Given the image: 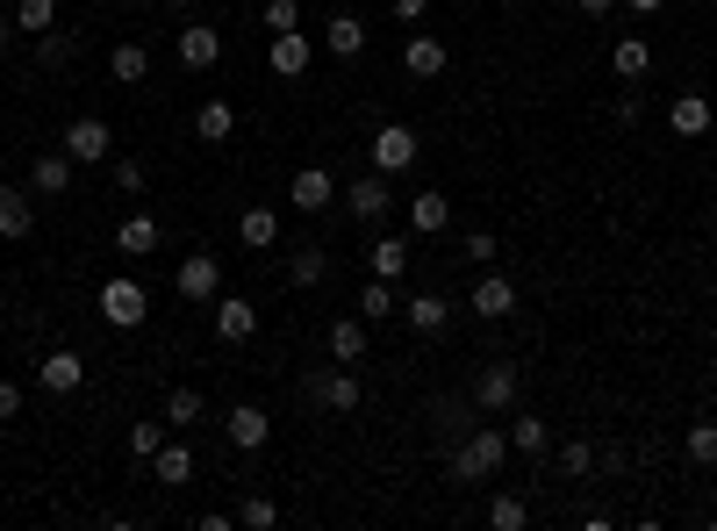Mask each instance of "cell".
<instances>
[{
  "instance_id": "cell-49",
  "label": "cell",
  "mask_w": 717,
  "mask_h": 531,
  "mask_svg": "<svg viewBox=\"0 0 717 531\" xmlns=\"http://www.w3.org/2000/svg\"><path fill=\"white\" fill-rule=\"evenodd\" d=\"M610 8H617V0H582V14H610Z\"/></svg>"
},
{
  "instance_id": "cell-7",
  "label": "cell",
  "mask_w": 717,
  "mask_h": 531,
  "mask_svg": "<svg viewBox=\"0 0 717 531\" xmlns=\"http://www.w3.org/2000/svg\"><path fill=\"white\" fill-rule=\"evenodd\" d=\"M373 165L380 173H409V165H417V130L409 123H380L373 130Z\"/></svg>"
},
{
  "instance_id": "cell-2",
  "label": "cell",
  "mask_w": 717,
  "mask_h": 531,
  "mask_svg": "<svg viewBox=\"0 0 717 531\" xmlns=\"http://www.w3.org/2000/svg\"><path fill=\"white\" fill-rule=\"evenodd\" d=\"M301 396H309L316 409H330V417H352L359 409V374L352 367H316V374H301Z\"/></svg>"
},
{
  "instance_id": "cell-36",
  "label": "cell",
  "mask_w": 717,
  "mask_h": 531,
  "mask_svg": "<svg viewBox=\"0 0 717 531\" xmlns=\"http://www.w3.org/2000/svg\"><path fill=\"white\" fill-rule=\"evenodd\" d=\"M359 316L373 324V316H395V280H366L359 287Z\"/></svg>"
},
{
  "instance_id": "cell-48",
  "label": "cell",
  "mask_w": 717,
  "mask_h": 531,
  "mask_svg": "<svg viewBox=\"0 0 717 531\" xmlns=\"http://www.w3.org/2000/svg\"><path fill=\"white\" fill-rule=\"evenodd\" d=\"M624 8H632V14H660V0H624Z\"/></svg>"
},
{
  "instance_id": "cell-23",
  "label": "cell",
  "mask_w": 717,
  "mask_h": 531,
  "mask_svg": "<svg viewBox=\"0 0 717 531\" xmlns=\"http://www.w3.org/2000/svg\"><path fill=\"white\" fill-rule=\"evenodd\" d=\"M29 187L37 194H72V151H43L37 173H29Z\"/></svg>"
},
{
  "instance_id": "cell-1",
  "label": "cell",
  "mask_w": 717,
  "mask_h": 531,
  "mask_svg": "<svg viewBox=\"0 0 717 531\" xmlns=\"http://www.w3.org/2000/svg\"><path fill=\"white\" fill-rule=\"evenodd\" d=\"M502 452H510V431H488V423H474V431L460 438V452H452V474H460V481H488L502 467Z\"/></svg>"
},
{
  "instance_id": "cell-29",
  "label": "cell",
  "mask_w": 717,
  "mask_h": 531,
  "mask_svg": "<svg viewBox=\"0 0 717 531\" xmlns=\"http://www.w3.org/2000/svg\"><path fill=\"white\" fill-rule=\"evenodd\" d=\"M667 123H675V136H704L710 130V101L704 94H682L675 109H667Z\"/></svg>"
},
{
  "instance_id": "cell-20",
  "label": "cell",
  "mask_w": 717,
  "mask_h": 531,
  "mask_svg": "<svg viewBox=\"0 0 717 531\" xmlns=\"http://www.w3.org/2000/svg\"><path fill=\"white\" fill-rule=\"evenodd\" d=\"M330 359H338V367H359L366 359V316H338V324H330Z\"/></svg>"
},
{
  "instance_id": "cell-14",
  "label": "cell",
  "mask_w": 717,
  "mask_h": 531,
  "mask_svg": "<svg viewBox=\"0 0 717 531\" xmlns=\"http://www.w3.org/2000/svg\"><path fill=\"white\" fill-rule=\"evenodd\" d=\"M324 43H330V58H359V51H366V22H359L352 8L324 14Z\"/></svg>"
},
{
  "instance_id": "cell-51",
  "label": "cell",
  "mask_w": 717,
  "mask_h": 531,
  "mask_svg": "<svg viewBox=\"0 0 717 531\" xmlns=\"http://www.w3.org/2000/svg\"><path fill=\"white\" fill-rule=\"evenodd\" d=\"M173 8H194V0H173Z\"/></svg>"
},
{
  "instance_id": "cell-45",
  "label": "cell",
  "mask_w": 717,
  "mask_h": 531,
  "mask_svg": "<svg viewBox=\"0 0 717 531\" xmlns=\"http://www.w3.org/2000/svg\"><path fill=\"white\" fill-rule=\"evenodd\" d=\"M646 115V101H638V86H624V101H617V123H638Z\"/></svg>"
},
{
  "instance_id": "cell-34",
  "label": "cell",
  "mask_w": 717,
  "mask_h": 531,
  "mask_svg": "<svg viewBox=\"0 0 717 531\" xmlns=\"http://www.w3.org/2000/svg\"><path fill=\"white\" fill-rule=\"evenodd\" d=\"M72 51H80V29H72V37H65V29H43V37H37V65H65Z\"/></svg>"
},
{
  "instance_id": "cell-47",
  "label": "cell",
  "mask_w": 717,
  "mask_h": 531,
  "mask_svg": "<svg viewBox=\"0 0 717 531\" xmlns=\"http://www.w3.org/2000/svg\"><path fill=\"white\" fill-rule=\"evenodd\" d=\"M395 14H402V22H423V8H431V0H388Z\"/></svg>"
},
{
  "instance_id": "cell-5",
  "label": "cell",
  "mask_w": 717,
  "mask_h": 531,
  "mask_svg": "<svg viewBox=\"0 0 717 531\" xmlns=\"http://www.w3.org/2000/svg\"><path fill=\"white\" fill-rule=\"evenodd\" d=\"M173 287H180V302H216V287H223V266H216V252H187L173 273Z\"/></svg>"
},
{
  "instance_id": "cell-52",
  "label": "cell",
  "mask_w": 717,
  "mask_h": 531,
  "mask_svg": "<svg viewBox=\"0 0 717 531\" xmlns=\"http://www.w3.org/2000/svg\"><path fill=\"white\" fill-rule=\"evenodd\" d=\"M710 330H717V309H710Z\"/></svg>"
},
{
  "instance_id": "cell-16",
  "label": "cell",
  "mask_w": 717,
  "mask_h": 531,
  "mask_svg": "<svg viewBox=\"0 0 717 531\" xmlns=\"http://www.w3.org/2000/svg\"><path fill=\"white\" fill-rule=\"evenodd\" d=\"M309 37H301V29H287V37H273V72H280V80H309Z\"/></svg>"
},
{
  "instance_id": "cell-53",
  "label": "cell",
  "mask_w": 717,
  "mask_h": 531,
  "mask_svg": "<svg viewBox=\"0 0 717 531\" xmlns=\"http://www.w3.org/2000/svg\"><path fill=\"white\" fill-rule=\"evenodd\" d=\"M0 353H8V338H0Z\"/></svg>"
},
{
  "instance_id": "cell-19",
  "label": "cell",
  "mask_w": 717,
  "mask_h": 531,
  "mask_svg": "<svg viewBox=\"0 0 717 531\" xmlns=\"http://www.w3.org/2000/svg\"><path fill=\"white\" fill-rule=\"evenodd\" d=\"M151 474H158L165 489H180V481H194V446H180V438H165V446L151 452Z\"/></svg>"
},
{
  "instance_id": "cell-9",
  "label": "cell",
  "mask_w": 717,
  "mask_h": 531,
  "mask_svg": "<svg viewBox=\"0 0 717 531\" xmlns=\"http://www.w3.org/2000/svg\"><path fill=\"white\" fill-rule=\"evenodd\" d=\"M388 202H395V194H388V173H380V165H373L366 180H352V187H345V208H352L359 223H380V216H388Z\"/></svg>"
},
{
  "instance_id": "cell-39",
  "label": "cell",
  "mask_w": 717,
  "mask_h": 531,
  "mask_svg": "<svg viewBox=\"0 0 717 531\" xmlns=\"http://www.w3.org/2000/svg\"><path fill=\"white\" fill-rule=\"evenodd\" d=\"M324 273H330V259H324V252H295V259H287V280H295V287H316Z\"/></svg>"
},
{
  "instance_id": "cell-25",
  "label": "cell",
  "mask_w": 717,
  "mask_h": 531,
  "mask_svg": "<svg viewBox=\"0 0 717 531\" xmlns=\"http://www.w3.org/2000/svg\"><path fill=\"white\" fill-rule=\"evenodd\" d=\"M29 194L22 187H0V245H14V237H29Z\"/></svg>"
},
{
  "instance_id": "cell-15",
  "label": "cell",
  "mask_w": 717,
  "mask_h": 531,
  "mask_svg": "<svg viewBox=\"0 0 717 531\" xmlns=\"http://www.w3.org/2000/svg\"><path fill=\"white\" fill-rule=\"evenodd\" d=\"M287 202H295L301 216H316V208H330V202H338V187H330V173H324V165H301V173H295V194H287Z\"/></svg>"
},
{
  "instance_id": "cell-8",
  "label": "cell",
  "mask_w": 717,
  "mask_h": 531,
  "mask_svg": "<svg viewBox=\"0 0 717 531\" xmlns=\"http://www.w3.org/2000/svg\"><path fill=\"white\" fill-rule=\"evenodd\" d=\"M452 65V51L438 37H423V29H409V43H402V72L409 80H438V72Z\"/></svg>"
},
{
  "instance_id": "cell-22",
  "label": "cell",
  "mask_w": 717,
  "mask_h": 531,
  "mask_svg": "<svg viewBox=\"0 0 717 531\" xmlns=\"http://www.w3.org/2000/svg\"><path fill=\"white\" fill-rule=\"evenodd\" d=\"M402 316L423 330V338H438V330L452 324V302H445V295H409V302H402Z\"/></svg>"
},
{
  "instance_id": "cell-30",
  "label": "cell",
  "mask_w": 717,
  "mask_h": 531,
  "mask_svg": "<svg viewBox=\"0 0 717 531\" xmlns=\"http://www.w3.org/2000/svg\"><path fill=\"white\" fill-rule=\"evenodd\" d=\"M109 72H115L122 86H136L151 72V51H144V43H115V51H109Z\"/></svg>"
},
{
  "instance_id": "cell-42",
  "label": "cell",
  "mask_w": 717,
  "mask_h": 531,
  "mask_svg": "<svg viewBox=\"0 0 717 531\" xmlns=\"http://www.w3.org/2000/svg\"><path fill=\"white\" fill-rule=\"evenodd\" d=\"M266 29H273V37L301 29V8H295V0H266Z\"/></svg>"
},
{
  "instance_id": "cell-3",
  "label": "cell",
  "mask_w": 717,
  "mask_h": 531,
  "mask_svg": "<svg viewBox=\"0 0 717 531\" xmlns=\"http://www.w3.org/2000/svg\"><path fill=\"white\" fill-rule=\"evenodd\" d=\"M65 151H72V165H101V159H115V130L101 123V115H72Z\"/></svg>"
},
{
  "instance_id": "cell-10",
  "label": "cell",
  "mask_w": 717,
  "mask_h": 531,
  "mask_svg": "<svg viewBox=\"0 0 717 531\" xmlns=\"http://www.w3.org/2000/svg\"><path fill=\"white\" fill-rule=\"evenodd\" d=\"M223 431H231V446H237V452H258V446L273 438V417H266L258 402H237L231 417H223Z\"/></svg>"
},
{
  "instance_id": "cell-41",
  "label": "cell",
  "mask_w": 717,
  "mask_h": 531,
  "mask_svg": "<svg viewBox=\"0 0 717 531\" xmlns=\"http://www.w3.org/2000/svg\"><path fill=\"white\" fill-rule=\"evenodd\" d=\"M588 467H596V446H588V438H567V446H560V474H588Z\"/></svg>"
},
{
  "instance_id": "cell-13",
  "label": "cell",
  "mask_w": 717,
  "mask_h": 531,
  "mask_svg": "<svg viewBox=\"0 0 717 531\" xmlns=\"http://www.w3.org/2000/svg\"><path fill=\"white\" fill-rule=\"evenodd\" d=\"M37 381L51 388V396H72V388L86 381V359H80V353H43V359H37Z\"/></svg>"
},
{
  "instance_id": "cell-27",
  "label": "cell",
  "mask_w": 717,
  "mask_h": 531,
  "mask_svg": "<svg viewBox=\"0 0 717 531\" xmlns=\"http://www.w3.org/2000/svg\"><path fill=\"white\" fill-rule=\"evenodd\" d=\"M366 259H373V280H402L409 245H402V237H373V245H366Z\"/></svg>"
},
{
  "instance_id": "cell-17",
  "label": "cell",
  "mask_w": 717,
  "mask_h": 531,
  "mask_svg": "<svg viewBox=\"0 0 717 531\" xmlns=\"http://www.w3.org/2000/svg\"><path fill=\"white\" fill-rule=\"evenodd\" d=\"M510 309H516V280H502V273H488V280H474V316H488V324H502Z\"/></svg>"
},
{
  "instance_id": "cell-43",
  "label": "cell",
  "mask_w": 717,
  "mask_h": 531,
  "mask_svg": "<svg viewBox=\"0 0 717 531\" xmlns=\"http://www.w3.org/2000/svg\"><path fill=\"white\" fill-rule=\"evenodd\" d=\"M115 194H144V165L136 159H115Z\"/></svg>"
},
{
  "instance_id": "cell-33",
  "label": "cell",
  "mask_w": 717,
  "mask_h": 531,
  "mask_svg": "<svg viewBox=\"0 0 717 531\" xmlns=\"http://www.w3.org/2000/svg\"><path fill=\"white\" fill-rule=\"evenodd\" d=\"M488 524H495V531H524L531 524V503H524V496H495V503H488Z\"/></svg>"
},
{
  "instance_id": "cell-21",
  "label": "cell",
  "mask_w": 717,
  "mask_h": 531,
  "mask_svg": "<svg viewBox=\"0 0 717 531\" xmlns=\"http://www.w3.org/2000/svg\"><path fill=\"white\" fill-rule=\"evenodd\" d=\"M610 72H617L624 86H638V80H646V72H653V51H646V37H624L617 51H610Z\"/></svg>"
},
{
  "instance_id": "cell-28",
  "label": "cell",
  "mask_w": 717,
  "mask_h": 531,
  "mask_svg": "<svg viewBox=\"0 0 717 531\" xmlns=\"http://www.w3.org/2000/svg\"><path fill=\"white\" fill-rule=\"evenodd\" d=\"M231 130H237V109H231V101H202V115H194V136H202V144H223Z\"/></svg>"
},
{
  "instance_id": "cell-26",
  "label": "cell",
  "mask_w": 717,
  "mask_h": 531,
  "mask_svg": "<svg viewBox=\"0 0 717 531\" xmlns=\"http://www.w3.org/2000/svg\"><path fill=\"white\" fill-rule=\"evenodd\" d=\"M545 446H553V423H545V417H531V409H524V417L510 423V452H524V460H539Z\"/></svg>"
},
{
  "instance_id": "cell-40",
  "label": "cell",
  "mask_w": 717,
  "mask_h": 531,
  "mask_svg": "<svg viewBox=\"0 0 717 531\" xmlns=\"http://www.w3.org/2000/svg\"><path fill=\"white\" fill-rule=\"evenodd\" d=\"M165 431H173L165 417H158V423H130V452H136V460H151V452L165 446Z\"/></svg>"
},
{
  "instance_id": "cell-11",
  "label": "cell",
  "mask_w": 717,
  "mask_h": 531,
  "mask_svg": "<svg viewBox=\"0 0 717 531\" xmlns=\"http://www.w3.org/2000/svg\"><path fill=\"white\" fill-rule=\"evenodd\" d=\"M216 58H223V37H216V29H208V22H180V65H187V72H208Z\"/></svg>"
},
{
  "instance_id": "cell-44",
  "label": "cell",
  "mask_w": 717,
  "mask_h": 531,
  "mask_svg": "<svg viewBox=\"0 0 717 531\" xmlns=\"http://www.w3.org/2000/svg\"><path fill=\"white\" fill-rule=\"evenodd\" d=\"M14 417H22V388L0 381V423H14Z\"/></svg>"
},
{
  "instance_id": "cell-32",
  "label": "cell",
  "mask_w": 717,
  "mask_h": 531,
  "mask_svg": "<svg viewBox=\"0 0 717 531\" xmlns=\"http://www.w3.org/2000/svg\"><path fill=\"white\" fill-rule=\"evenodd\" d=\"M237 231H244V245H258V252H266L273 237H280V216H273V208H244V216H237Z\"/></svg>"
},
{
  "instance_id": "cell-35",
  "label": "cell",
  "mask_w": 717,
  "mask_h": 531,
  "mask_svg": "<svg viewBox=\"0 0 717 531\" xmlns=\"http://www.w3.org/2000/svg\"><path fill=\"white\" fill-rule=\"evenodd\" d=\"M682 452H689L696 467H717V423L704 417V423H689V438H682Z\"/></svg>"
},
{
  "instance_id": "cell-50",
  "label": "cell",
  "mask_w": 717,
  "mask_h": 531,
  "mask_svg": "<svg viewBox=\"0 0 717 531\" xmlns=\"http://www.w3.org/2000/svg\"><path fill=\"white\" fill-rule=\"evenodd\" d=\"M130 8H151V0H130Z\"/></svg>"
},
{
  "instance_id": "cell-12",
  "label": "cell",
  "mask_w": 717,
  "mask_h": 531,
  "mask_svg": "<svg viewBox=\"0 0 717 531\" xmlns=\"http://www.w3.org/2000/svg\"><path fill=\"white\" fill-rule=\"evenodd\" d=\"M252 330H258V309H252V302H244V295H216V338L223 345H244Z\"/></svg>"
},
{
  "instance_id": "cell-6",
  "label": "cell",
  "mask_w": 717,
  "mask_h": 531,
  "mask_svg": "<svg viewBox=\"0 0 717 531\" xmlns=\"http://www.w3.org/2000/svg\"><path fill=\"white\" fill-rule=\"evenodd\" d=\"M101 316H109L115 330H136L151 316V295L136 280H109V287H101Z\"/></svg>"
},
{
  "instance_id": "cell-38",
  "label": "cell",
  "mask_w": 717,
  "mask_h": 531,
  "mask_svg": "<svg viewBox=\"0 0 717 531\" xmlns=\"http://www.w3.org/2000/svg\"><path fill=\"white\" fill-rule=\"evenodd\" d=\"M165 423H180V431L202 423V396H194V388H173V396H165Z\"/></svg>"
},
{
  "instance_id": "cell-18",
  "label": "cell",
  "mask_w": 717,
  "mask_h": 531,
  "mask_svg": "<svg viewBox=\"0 0 717 531\" xmlns=\"http://www.w3.org/2000/svg\"><path fill=\"white\" fill-rule=\"evenodd\" d=\"M115 252H130V259L158 252V216H144V208H136V216H122L115 223Z\"/></svg>"
},
{
  "instance_id": "cell-4",
  "label": "cell",
  "mask_w": 717,
  "mask_h": 531,
  "mask_svg": "<svg viewBox=\"0 0 717 531\" xmlns=\"http://www.w3.org/2000/svg\"><path fill=\"white\" fill-rule=\"evenodd\" d=\"M516 388H524V367L488 359V367L474 374V409H516Z\"/></svg>"
},
{
  "instance_id": "cell-37",
  "label": "cell",
  "mask_w": 717,
  "mask_h": 531,
  "mask_svg": "<svg viewBox=\"0 0 717 531\" xmlns=\"http://www.w3.org/2000/svg\"><path fill=\"white\" fill-rule=\"evenodd\" d=\"M237 524H244V531H273V524H280L273 496H244V503H237Z\"/></svg>"
},
{
  "instance_id": "cell-46",
  "label": "cell",
  "mask_w": 717,
  "mask_h": 531,
  "mask_svg": "<svg viewBox=\"0 0 717 531\" xmlns=\"http://www.w3.org/2000/svg\"><path fill=\"white\" fill-rule=\"evenodd\" d=\"M194 524H202V531H231V524H237V510H202Z\"/></svg>"
},
{
  "instance_id": "cell-24",
  "label": "cell",
  "mask_w": 717,
  "mask_h": 531,
  "mask_svg": "<svg viewBox=\"0 0 717 531\" xmlns=\"http://www.w3.org/2000/svg\"><path fill=\"white\" fill-rule=\"evenodd\" d=\"M445 223H452V202H445V194H417V202H409V231H417V237H438Z\"/></svg>"
},
{
  "instance_id": "cell-31",
  "label": "cell",
  "mask_w": 717,
  "mask_h": 531,
  "mask_svg": "<svg viewBox=\"0 0 717 531\" xmlns=\"http://www.w3.org/2000/svg\"><path fill=\"white\" fill-rule=\"evenodd\" d=\"M14 29H22V37H43V29H58V0H14Z\"/></svg>"
}]
</instances>
